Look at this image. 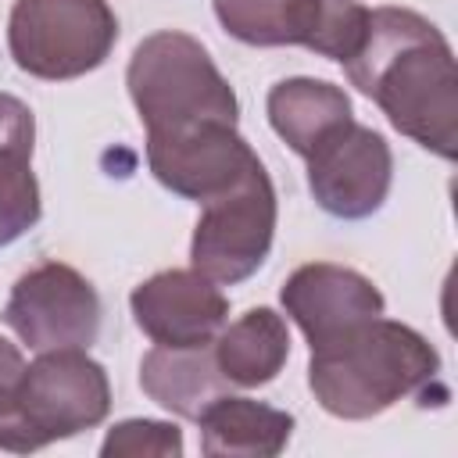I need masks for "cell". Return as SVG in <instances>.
<instances>
[{"label":"cell","instance_id":"6da1fadb","mask_svg":"<svg viewBox=\"0 0 458 458\" xmlns=\"http://www.w3.org/2000/svg\"><path fill=\"white\" fill-rule=\"evenodd\" d=\"M358 93L379 104L390 125L422 150L458 154V68L444 32L408 7L369 11L358 50L344 61Z\"/></svg>","mask_w":458,"mask_h":458},{"label":"cell","instance_id":"7a4b0ae2","mask_svg":"<svg viewBox=\"0 0 458 458\" xmlns=\"http://www.w3.org/2000/svg\"><path fill=\"white\" fill-rule=\"evenodd\" d=\"M440 379L437 347L394 318H365L347 333L311 347L308 386L322 411L361 422L404 397H426Z\"/></svg>","mask_w":458,"mask_h":458},{"label":"cell","instance_id":"3957f363","mask_svg":"<svg viewBox=\"0 0 458 458\" xmlns=\"http://www.w3.org/2000/svg\"><path fill=\"white\" fill-rule=\"evenodd\" d=\"M125 86L150 132H175L208 122H240V100L200 39L179 29L150 32L129 57Z\"/></svg>","mask_w":458,"mask_h":458},{"label":"cell","instance_id":"277c9868","mask_svg":"<svg viewBox=\"0 0 458 458\" xmlns=\"http://www.w3.org/2000/svg\"><path fill=\"white\" fill-rule=\"evenodd\" d=\"M111 411V383L86 347L39 351L21 369L7 404L0 408V451H39L54 440L93 429Z\"/></svg>","mask_w":458,"mask_h":458},{"label":"cell","instance_id":"5b68a950","mask_svg":"<svg viewBox=\"0 0 458 458\" xmlns=\"http://www.w3.org/2000/svg\"><path fill=\"white\" fill-rule=\"evenodd\" d=\"M118 43V18L107 0H14L7 50L14 64L47 82L97 72Z\"/></svg>","mask_w":458,"mask_h":458},{"label":"cell","instance_id":"8992f818","mask_svg":"<svg viewBox=\"0 0 458 458\" xmlns=\"http://www.w3.org/2000/svg\"><path fill=\"white\" fill-rule=\"evenodd\" d=\"M276 218V186L258 161L233 190L204 204L190 240V265L218 286L250 279L272 250Z\"/></svg>","mask_w":458,"mask_h":458},{"label":"cell","instance_id":"52a82bcc","mask_svg":"<svg viewBox=\"0 0 458 458\" xmlns=\"http://www.w3.org/2000/svg\"><path fill=\"white\" fill-rule=\"evenodd\" d=\"M218 25L247 47H304L347 61L369 25L358 0H215Z\"/></svg>","mask_w":458,"mask_h":458},{"label":"cell","instance_id":"ba28073f","mask_svg":"<svg viewBox=\"0 0 458 458\" xmlns=\"http://www.w3.org/2000/svg\"><path fill=\"white\" fill-rule=\"evenodd\" d=\"M0 318L29 351L39 354L57 347H89L100 336L104 304L79 268L43 261L11 286Z\"/></svg>","mask_w":458,"mask_h":458},{"label":"cell","instance_id":"9c48e42d","mask_svg":"<svg viewBox=\"0 0 458 458\" xmlns=\"http://www.w3.org/2000/svg\"><path fill=\"white\" fill-rule=\"evenodd\" d=\"M304 161L308 190L326 215L358 222L386 204L394 182V154L376 129L351 118L333 129Z\"/></svg>","mask_w":458,"mask_h":458},{"label":"cell","instance_id":"30bf717a","mask_svg":"<svg viewBox=\"0 0 458 458\" xmlns=\"http://www.w3.org/2000/svg\"><path fill=\"white\" fill-rule=\"evenodd\" d=\"M261 157L236 132V125L208 122L175 132L147 136V165L154 179L182 200L208 204L233 190Z\"/></svg>","mask_w":458,"mask_h":458},{"label":"cell","instance_id":"8fae6325","mask_svg":"<svg viewBox=\"0 0 458 458\" xmlns=\"http://www.w3.org/2000/svg\"><path fill=\"white\" fill-rule=\"evenodd\" d=\"M129 308L157 347H208L229 318L225 293L197 268H168L143 279L129 293Z\"/></svg>","mask_w":458,"mask_h":458},{"label":"cell","instance_id":"7c38bea8","mask_svg":"<svg viewBox=\"0 0 458 458\" xmlns=\"http://www.w3.org/2000/svg\"><path fill=\"white\" fill-rule=\"evenodd\" d=\"M279 301L311 347H322L326 340L347 333L365 318L383 315L386 308L379 286L369 276L333 261H311L293 268L279 290Z\"/></svg>","mask_w":458,"mask_h":458},{"label":"cell","instance_id":"4fadbf2b","mask_svg":"<svg viewBox=\"0 0 458 458\" xmlns=\"http://www.w3.org/2000/svg\"><path fill=\"white\" fill-rule=\"evenodd\" d=\"M200 451L208 458H276L293 433V415L265 401L215 397L200 415Z\"/></svg>","mask_w":458,"mask_h":458},{"label":"cell","instance_id":"5bb4252c","mask_svg":"<svg viewBox=\"0 0 458 458\" xmlns=\"http://www.w3.org/2000/svg\"><path fill=\"white\" fill-rule=\"evenodd\" d=\"M265 111H268L272 132L297 157H308L333 129L354 118L351 97L340 86L326 79H308V75L276 82L265 97Z\"/></svg>","mask_w":458,"mask_h":458},{"label":"cell","instance_id":"9a60e30c","mask_svg":"<svg viewBox=\"0 0 458 458\" xmlns=\"http://www.w3.org/2000/svg\"><path fill=\"white\" fill-rule=\"evenodd\" d=\"M143 394L165 411L197 422V415L229 390V379L218 372L211 344L208 347H157L140 361Z\"/></svg>","mask_w":458,"mask_h":458},{"label":"cell","instance_id":"2e32d148","mask_svg":"<svg viewBox=\"0 0 458 458\" xmlns=\"http://www.w3.org/2000/svg\"><path fill=\"white\" fill-rule=\"evenodd\" d=\"M211 354L229 386H265L272 383L290 358V329L286 318L272 308H250L236 322L222 326L211 340Z\"/></svg>","mask_w":458,"mask_h":458},{"label":"cell","instance_id":"e0dca14e","mask_svg":"<svg viewBox=\"0 0 458 458\" xmlns=\"http://www.w3.org/2000/svg\"><path fill=\"white\" fill-rule=\"evenodd\" d=\"M43 215L39 182L32 172V150L0 147V247H11Z\"/></svg>","mask_w":458,"mask_h":458},{"label":"cell","instance_id":"ac0fdd59","mask_svg":"<svg viewBox=\"0 0 458 458\" xmlns=\"http://www.w3.org/2000/svg\"><path fill=\"white\" fill-rule=\"evenodd\" d=\"M104 458H140V454H161L179 458L182 454V429L161 419H125L107 429L100 444Z\"/></svg>","mask_w":458,"mask_h":458},{"label":"cell","instance_id":"d6986e66","mask_svg":"<svg viewBox=\"0 0 458 458\" xmlns=\"http://www.w3.org/2000/svg\"><path fill=\"white\" fill-rule=\"evenodd\" d=\"M32 143H36V118L29 104L11 93H0V147L32 150Z\"/></svg>","mask_w":458,"mask_h":458},{"label":"cell","instance_id":"ffe728a7","mask_svg":"<svg viewBox=\"0 0 458 458\" xmlns=\"http://www.w3.org/2000/svg\"><path fill=\"white\" fill-rule=\"evenodd\" d=\"M21 369H25L21 351H18L11 340L0 336V408L7 404V397H11V390H14L18 376H21Z\"/></svg>","mask_w":458,"mask_h":458}]
</instances>
